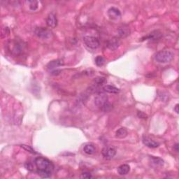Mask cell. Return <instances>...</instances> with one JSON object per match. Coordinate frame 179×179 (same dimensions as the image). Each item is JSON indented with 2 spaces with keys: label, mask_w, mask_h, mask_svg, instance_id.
Segmentation results:
<instances>
[{
  "label": "cell",
  "mask_w": 179,
  "mask_h": 179,
  "mask_svg": "<svg viewBox=\"0 0 179 179\" xmlns=\"http://www.w3.org/2000/svg\"><path fill=\"white\" fill-rule=\"evenodd\" d=\"M34 165L37 172L42 178H49L51 176L54 166L49 160L43 157H38L34 160Z\"/></svg>",
  "instance_id": "1"
},
{
  "label": "cell",
  "mask_w": 179,
  "mask_h": 179,
  "mask_svg": "<svg viewBox=\"0 0 179 179\" xmlns=\"http://www.w3.org/2000/svg\"><path fill=\"white\" fill-rule=\"evenodd\" d=\"M178 108H179V104H176V106H175V107H174V110L175 111V112L177 113H179V109H178Z\"/></svg>",
  "instance_id": "28"
},
{
  "label": "cell",
  "mask_w": 179,
  "mask_h": 179,
  "mask_svg": "<svg viewBox=\"0 0 179 179\" xmlns=\"http://www.w3.org/2000/svg\"><path fill=\"white\" fill-rule=\"evenodd\" d=\"M130 171V167L128 165H122L118 168V172L120 175H126Z\"/></svg>",
  "instance_id": "17"
},
{
  "label": "cell",
  "mask_w": 179,
  "mask_h": 179,
  "mask_svg": "<svg viewBox=\"0 0 179 179\" xmlns=\"http://www.w3.org/2000/svg\"><path fill=\"white\" fill-rule=\"evenodd\" d=\"M8 50L15 55H18L22 52V47L20 44L16 41H12L8 43Z\"/></svg>",
  "instance_id": "7"
},
{
  "label": "cell",
  "mask_w": 179,
  "mask_h": 179,
  "mask_svg": "<svg viewBox=\"0 0 179 179\" xmlns=\"http://www.w3.org/2000/svg\"><path fill=\"white\" fill-rule=\"evenodd\" d=\"M112 109V106H111V104H109V102H106L104 106L102 107V109L105 112H108V111H111V109Z\"/></svg>",
  "instance_id": "24"
},
{
  "label": "cell",
  "mask_w": 179,
  "mask_h": 179,
  "mask_svg": "<svg viewBox=\"0 0 179 179\" xmlns=\"http://www.w3.org/2000/svg\"><path fill=\"white\" fill-rule=\"evenodd\" d=\"M174 149L176 151V152H178V144H176L175 145H174Z\"/></svg>",
  "instance_id": "29"
},
{
  "label": "cell",
  "mask_w": 179,
  "mask_h": 179,
  "mask_svg": "<svg viewBox=\"0 0 179 179\" xmlns=\"http://www.w3.org/2000/svg\"><path fill=\"white\" fill-rule=\"evenodd\" d=\"M105 60L102 56H97L95 58V64L97 66L102 67L103 64H104Z\"/></svg>",
  "instance_id": "22"
},
{
  "label": "cell",
  "mask_w": 179,
  "mask_h": 179,
  "mask_svg": "<svg viewBox=\"0 0 179 179\" xmlns=\"http://www.w3.org/2000/svg\"><path fill=\"white\" fill-rule=\"evenodd\" d=\"M46 24L50 28H55L58 25V18L56 15L53 13H50L46 18Z\"/></svg>",
  "instance_id": "8"
},
{
  "label": "cell",
  "mask_w": 179,
  "mask_h": 179,
  "mask_svg": "<svg viewBox=\"0 0 179 179\" xmlns=\"http://www.w3.org/2000/svg\"><path fill=\"white\" fill-rule=\"evenodd\" d=\"M21 147H22V148H24L25 151H27V152H29L31 153H32V154H37V153L35 152V151L34 150V149L30 147L29 146H27V145H25V144H22L21 145Z\"/></svg>",
  "instance_id": "23"
},
{
  "label": "cell",
  "mask_w": 179,
  "mask_h": 179,
  "mask_svg": "<svg viewBox=\"0 0 179 179\" xmlns=\"http://www.w3.org/2000/svg\"><path fill=\"white\" fill-rule=\"evenodd\" d=\"M94 85L97 87V86L102 85L106 82V79L104 77H97L94 80Z\"/></svg>",
  "instance_id": "20"
},
{
  "label": "cell",
  "mask_w": 179,
  "mask_h": 179,
  "mask_svg": "<svg viewBox=\"0 0 179 179\" xmlns=\"http://www.w3.org/2000/svg\"><path fill=\"white\" fill-rule=\"evenodd\" d=\"M151 162H152L154 165L157 166H163L164 165V160L162 158H160V157L151 156Z\"/></svg>",
  "instance_id": "19"
},
{
  "label": "cell",
  "mask_w": 179,
  "mask_h": 179,
  "mask_svg": "<svg viewBox=\"0 0 179 179\" xmlns=\"http://www.w3.org/2000/svg\"><path fill=\"white\" fill-rule=\"evenodd\" d=\"M127 130L125 127H121L115 132V136L118 139H123L127 136Z\"/></svg>",
  "instance_id": "18"
},
{
  "label": "cell",
  "mask_w": 179,
  "mask_h": 179,
  "mask_svg": "<svg viewBox=\"0 0 179 179\" xmlns=\"http://www.w3.org/2000/svg\"><path fill=\"white\" fill-rule=\"evenodd\" d=\"M83 41L85 45L91 49H97L100 45V40L94 36H85L83 37Z\"/></svg>",
  "instance_id": "3"
},
{
  "label": "cell",
  "mask_w": 179,
  "mask_h": 179,
  "mask_svg": "<svg viewBox=\"0 0 179 179\" xmlns=\"http://www.w3.org/2000/svg\"><path fill=\"white\" fill-rule=\"evenodd\" d=\"M60 72H61L60 70H54V71H52L51 74H52V75H58V74H60Z\"/></svg>",
  "instance_id": "27"
},
{
  "label": "cell",
  "mask_w": 179,
  "mask_h": 179,
  "mask_svg": "<svg viewBox=\"0 0 179 179\" xmlns=\"http://www.w3.org/2000/svg\"><path fill=\"white\" fill-rule=\"evenodd\" d=\"M83 151L87 155H93L95 153L96 148H95V147L94 146V145H92L91 144H86L84 146Z\"/></svg>",
  "instance_id": "14"
},
{
  "label": "cell",
  "mask_w": 179,
  "mask_h": 179,
  "mask_svg": "<svg viewBox=\"0 0 179 179\" xmlns=\"http://www.w3.org/2000/svg\"><path fill=\"white\" fill-rule=\"evenodd\" d=\"M27 3L29 4V7L31 10H36L39 7V2L37 1H28Z\"/></svg>",
  "instance_id": "21"
},
{
  "label": "cell",
  "mask_w": 179,
  "mask_h": 179,
  "mask_svg": "<svg viewBox=\"0 0 179 179\" xmlns=\"http://www.w3.org/2000/svg\"><path fill=\"white\" fill-rule=\"evenodd\" d=\"M103 90H104V92H108V93L111 94H118L120 92V89L115 87V86L111 85H105L104 87L103 88Z\"/></svg>",
  "instance_id": "16"
},
{
  "label": "cell",
  "mask_w": 179,
  "mask_h": 179,
  "mask_svg": "<svg viewBox=\"0 0 179 179\" xmlns=\"http://www.w3.org/2000/svg\"><path fill=\"white\" fill-rule=\"evenodd\" d=\"M138 116L141 118H147V115L143 112H141V111L138 112Z\"/></svg>",
  "instance_id": "26"
},
{
  "label": "cell",
  "mask_w": 179,
  "mask_h": 179,
  "mask_svg": "<svg viewBox=\"0 0 179 179\" xmlns=\"http://www.w3.org/2000/svg\"><path fill=\"white\" fill-rule=\"evenodd\" d=\"M143 143L145 146L151 148H157L160 146V144L158 142H155V141L153 140L152 139L146 136H143Z\"/></svg>",
  "instance_id": "9"
},
{
  "label": "cell",
  "mask_w": 179,
  "mask_h": 179,
  "mask_svg": "<svg viewBox=\"0 0 179 179\" xmlns=\"http://www.w3.org/2000/svg\"><path fill=\"white\" fill-rule=\"evenodd\" d=\"M108 16L112 20H117V19L121 18V13L118 8L111 7L108 10Z\"/></svg>",
  "instance_id": "10"
},
{
  "label": "cell",
  "mask_w": 179,
  "mask_h": 179,
  "mask_svg": "<svg viewBox=\"0 0 179 179\" xmlns=\"http://www.w3.org/2000/svg\"><path fill=\"white\" fill-rule=\"evenodd\" d=\"M120 44H121L120 40L117 38L113 37L112 39H109L107 42V47L111 50H115L119 47Z\"/></svg>",
  "instance_id": "11"
},
{
  "label": "cell",
  "mask_w": 179,
  "mask_h": 179,
  "mask_svg": "<svg viewBox=\"0 0 179 179\" xmlns=\"http://www.w3.org/2000/svg\"><path fill=\"white\" fill-rule=\"evenodd\" d=\"M81 178H92V176L91 174L88 173V172H83V174H81Z\"/></svg>",
  "instance_id": "25"
},
{
  "label": "cell",
  "mask_w": 179,
  "mask_h": 179,
  "mask_svg": "<svg viewBox=\"0 0 179 179\" xmlns=\"http://www.w3.org/2000/svg\"><path fill=\"white\" fill-rule=\"evenodd\" d=\"M64 64V62L62 60H52L51 62H50L47 64V69L48 70H52V69H55L57 67L62 66V65Z\"/></svg>",
  "instance_id": "13"
},
{
  "label": "cell",
  "mask_w": 179,
  "mask_h": 179,
  "mask_svg": "<svg viewBox=\"0 0 179 179\" xmlns=\"http://www.w3.org/2000/svg\"><path fill=\"white\" fill-rule=\"evenodd\" d=\"M130 32H131V31H130V28L125 25H123L118 29V33L119 37L121 38H125L128 37L130 34Z\"/></svg>",
  "instance_id": "12"
},
{
  "label": "cell",
  "mask_w": 179,
  "mask_h": 179,
  "mask_svg": "<svg viewBox=\"0 0 179 179\" xmlns=\"http://www.w3.org/2000/svg\"><path fill=\"white\" fill-rule=\"evenodd\" d=\"M35 34L42 39H48L52 36V33L49 29L44 27H37L34 31Z\"/></svg>",
  "instance_id": "4"
},
{
  "label": "cell",
  "mask_w": 179,
  "mask_h": 179,
  "mask_svg": "<svg viewBox=\"0 0 179 179\" xmlns=\"http://www.w3.org/2000/svg\"><path fill=\"white\" fill-rule=\"evenodd\" d=\"M108 102V97L104 92H99L94 98V103L98 107H102Z\"/></svg>",
  "instance_id": "6"
},
{
  "label": "cell",
  "mask_w": 179,
  "mask_h": 179,
  "mask_svg": "<svg viewBox=\"0 0 179 179\" xmlns=\"http://www.w3.org/2000/svg\"><path fill=\"white\" fill-rule=\"evenodd\" d=\"M162 37V33L158 30L153 31L151 32L147 37H145L146 39H150V40H158L160 39Z\"/></svg>",
  "instance_id": "15"
},
{
  "label": "cell",
  "mask_w": 179,
  "mask_h": 179,
  "mask_svg": "<svg viewBox=\"0 0 179 179\" xmlns=\"http://www.w3.org/2000/svg\"><path fill=\"white\" fill-rule=\"evenodd\" d=\"M102 154L105 159L111 160L116 154V150L113 146H106L102 149Z\"/></svg>",
  "instance_id": "5"
},
{
  "label": "cell",
  "mask_w": 179,
  "mask_h": 179,
  "mask_svg": "<svg viewBox=\"0 0 179 179\" xmlns=\"http://www.w3.org/2000/svg\"><path fill=\"white\" fill-rule=\"evenodd\" d=\"M155 59L159 63H168L174 59V53L170 50H160L155 55Z\"/></svg>",
  "instance_id": "2"
}]
</instances>
